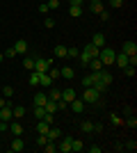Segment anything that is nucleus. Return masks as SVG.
<instances>
[{"instance_id": "f257e3e1", "label": "nucleus", "mask_w": 137, "mask_h": 153, "mask_svg": "<svg viewBox=\"0 0 137 153\" xmlns=\"http://www.w3.org/2000/svg\"><path fill=\"white\" fill-rule=\"evenodd\" d=\"M114 55H117V53L112 51V48H107V46H103V48L98 51V59L103 62V66H112V64H114Z\"/></svg>"}, {"instance_id": "f03ea898", "label": "nucleus", "mask_w": 137, "mask_h": 153, "mask_svg": "<svg viewBox=\"0 0 137 153\" xmlns=\"http://www.w3.org/2000/svg\"><path fill=\"white\" fill-rule=\"evenodd\" d=\"M98 91L94 89V87H85V91H82V101H85V105H94V103L98 101Z\"/></svg>"}, {"instance_id": "7ed1b4c3", "label": "nucleus", "mask_w": 137, "mask_h": 153, "mask_svg": "<svg viewBox=\"0 0 137 153\" xmlns=\"http://www.w3.org/2000/svg\"><path fill=\"white\" fill-rule=\"evenodd\" d=\"M50 69V59H34V71L37 73H46V71Z\"/></svg>"}, {"instance_id": "20e7f679", "label": "nucleus", "mask_w": 137, "mask_h": 153, "mask_svg": "<svg viewBox=\"0 0 137 153\" xmlns=\"http://www.w3.org/2000/svg\"><path fill=\"white\" fill-rule=\"evenodd\" d=\"M69 108H71L73 112H85V101H82V98H78V96H76V98H73V101L69 103Z\"/></svg>"}, {"instance_id": "39448f33", "label": "nucleus", "mask_w": 137, "mask_h": 153, "mask_svg": "<svg viewBox=\"0 0 137 153\" xmlns=\"http://www.w3.org/2000/svg\"><path fill=\"white\" fill-rule=\"evenodd\" d=\"M121 53H126V55H137V44L135 41H124Z\"/></svg>"}, {"instance_id": "423d86ee", "label": "nucleus", "mask_w": 137, "mask_h": 153, "mask_svg": "<svg viewBox=\"0 0 137 153\" xmlns=\"http://www.w3.org/2000/svg\"><path fill=\"white\" fill-rule=\"evenodd\" d=\"M114 62H117L119 69H124V66H128V55H126V53H117V55H114Z\"/></svg>"}, {"instance_id": "0eeeda50", "label": "nucleus", "mask_w": 137, "mask_h": 153, "mask_svg": "<svg viewBox=\"0 0 137 153\" xmlns=\"http://www.w3.org/2000/svg\"><path fill=\"white\" fill-rule=\"evenodd\" d=\"M9 130H12V135H14V137H21V135H23V123H21L19 119H16V121H14L12 126H9Z\"/></svg>"}, {"instance_id": "6e6552de", "label": "nucleus", "mask_w": 137, "mask_h": 153, "mask_svg": "<svg viewBox=\"0 0 137 153\" xmlns=\"http://www.w3.org/2000/svg\"><path fill=\"white\" fill-rule=\"evenodd\" d=\"M87 66H89L91 71H103V69H105V66H103V62H101L98 57H91L89 62H87Z\"/></svg>"}, {"instance_id": "1a4fd4ad", "label": "nucleus", "mask_w": 137, "mask_h": 153, "mask_svg": "<svg viewBox=\"0 0 137 153\" xmlns=\"http://www.w3.org/2000/svg\"><path fill=\"white\" fill-rule=\"evenodd\" d=\"M71 140H73V137H64V140L59 142L57 151H62V153H69V151H71Z\"/></svg>"}, {"instance_id": "9d476101", "label": "nucleus", "mask_w": 137, "mask_h": 153, "mask_svg": "<svg viewBox=\"0 0 137 153\" xmlns=\"http://www.w3.org/2000/svg\"><path fill=\"white\" fill-rule=\"evenodd\" d=\"M91 44L96 46V48H103V46H105V34L96 32V34H94V39H91Z\"/></svg>"}, {"instance_id": "9b49d317", "label": "nucleus", "mask_w": 137, "mask_h": 153, "mask_svg": "<svg viewBox=\"0 0 137 153\" xmlns=\"http://www.w3.org/2000/svg\"><path fill=\"white\" fill-rule=\"evenodd\" d=\"M14 51H16V55H23V53H27V44L23 39H19V41L14 44Z\"/></svg>"}, {"instance_id": "f8f14e48", "label": "nucleus", "mask_w": 137, "mask_h": 153, "mask_svg": "<svg viewBox=\"0 0 137 153\" xmlns=\"http://www.w3.org/2000/svg\"><path fill=\"white\" fill-rule=\"evenodd\" d=\"M73 98H76V89H62V101H66V103H71Z\"/></svg>"}, {"instance_id": "ddd939ff", "label": "nucleus", "mask_w": 137, "mask_h": 153, "mask_svg": "<svg viewBox=\"0 0 137 153\" xmlns=\"http://www.w3.org/2000/svg\"><path fill=\"white\" fill-rule=\"evenodd\" d=\"M9 151L21 153V151H23V140H21V137H14V142H12V146H9Z\"/></svg>"}, {"instance_id": "4468645a", "label": "nucleus", "mask_w": 137, "mask_h": 153, "mask_svg": "<svg viewBox=\"0 0 137 153\" xmlns=\"http://www.w3.org/2000/svg\"><path fill=\"white\" fill-rule=\"evenodd\" d=\"M39 85L41 87H53V78L48 73H39Z\"/></svg>"}, {"instance_id": "2eb2a0df", "label": "nucleus", "mask_w": 137, "mask_h": 153, "mask_svg": "<svg viewBox=\"0 0 137 153\" xmlns=\"http://www.w3.org/2000/svg\"><path fill=\"white\" fill-rule=\"evenodd\" d=\"M89 9H91V12H94V14H101V12H103V9H105V5H103V2H101V0H91Z\"/></svg>"}, {"instance_id": "dca6fc26", "label": "nucleus", "mask_w": 137, "mask_h": 153, "mask_svg": "<svg viewBox=\"0 0 137 153\" xmlns=\"http://www.w3.org/2000/svg\"><path fill=\"white\" fill-rule=\"evenodd\" d=\"M0 119H2V121H12V119H14L12 108H2V110H0Z\"/></svg>"}, {"instance_id": "f3484780", "label": "nucleus", "mask_w": 137, "mask_h": 153, "mask_svg": "<svg viewBox=\"0 0 137 153\" xmlns=\"http://www.w3.org/2000/svg\"><path fill=\"white\" fill-rule=\"evenodd\" d=\"M46 101H48V96H46L44 91H37V94H34V105H46Z\"/></svg>"}, {"instance_id": "a211bd4d", "label": "nucleus", "mask_w": 137, "mask_h": 153, "mask_svg": "<svg viewBox=\"0 0 137 153\" xmlns=\"http://www.w3.org/2000/svg\"><path fill=\"white\" fill-rule=\"evenodd\" d=\"M44 108H46V112H50V114H55V112H57V101H50V98H48Z\"/></svg>"}, {"instance_id": "6ab92c4d", "label": "nucleus", "mask_w": 137, "mask_h": 153, "mask_svg": "<svg viewBox=\"0 0 137 153\" xmlns=\"http://www.w3.org/2000/svg\"><path fill=\"white\" fill-rule=\"evenodd\" d=\"M69 14H71L73 19H80V16H82V7H80V5H71V9H69Z\"/></svg>"}, {"instance_id": "aec40b11", "label": "nucleus", "mask_w": 137, "mask_h": 153, "mask_svg": "<svg viewBox=\"0 0 137 153\" xmlns=\"http://www.w3.org/2000/svg\"><path fill=\"white\" fill-rule=\"evenodd\" d=\"M85 149V144H82V140H71V151H76V153H80Z\"/></svg>"}, {"instance_id": "412c9836", "label": "nucleus", "mask_w": 137, "mask_h": 153, "mask_svg": "<svg viewBox=\"0 0 137 153\" xmlns=\"http://www.w3.org/2000/svg\"><path fill=\"white\" fill-rule=\"evenodd\" d=\"M59 76H62V78H69V80H71V78L76 76V71H73L71 66H64V69L59 71Z\"/></svg>"}, {"instance_id": "4be33fe9", "label": "nucleus", "mask_w": 137, "mask_h": 153, "mask_svg": "<svg viewBox=\"0 0 137 153\" xmlns=\"http://www.w3.org/2000/svg\"><path fill=\"white\" fill-rule=\"evenodd\" d=\"M12 114H14V119H23V114H25V108H23V105H19V108H12Z\"/></svg>"}, {"instance_id": "5701e85b", "label": "nucleus", "mask_w": 137, "mask_h": 153, "mask_svg": "<svg viewBox=\"0 0 137 153\" xmlns=\"http://www.w3.org/2000/svg\"><path fill=\"white\" fill-rule=\"evenodd\" d=\"M41 149H44L46 153H55V151H57V144H55V142H50V140H48V142H46V144H44V146H41Z\"/></svg>"}, {"instance_id": "b1692460", "label": "nucleus", "mask_w": 137, "mask_h": 153, "mask_svg": "<svg viewBox=\"0 0 137 153\" xmlns=\"http://www.w3.org/2000/svg\"><path fill=\"white\" fill-rule=\"evenodd\" d=\"M80 130L82 133H94V121H82L80 123Z\"/></svg>"}, {"instance_id": "393cba45", "label": "nucleus", "mask_w": 137, "mask_h": 153, "mask_svg": "<svg viewBox=\"0 0 137 153\" xmlns=\"http://www.w3.org/2000/svg\"><path fill=\"white\" fill-rule=\"evenodd\" d=\"M46 135H48V140H50V142H57L59 140V130H57V128H53V126H50V130H48Z\"/></svg>"}, {"instance_id": "a878e982", "label": "nucleus", "mask_w": 137, "mask_h": 153, "mask_svg": "<svg viewBox=\"0 0 137 153\" xmlns=\"http://www.w3.org/2000/svg\"><path fill=\"white\" fill-rule=\"evenodd\" d=\"M46 96H48L50 101H59V98H62V91H59V89H48Z\"/></svg>"}, {"instance_id": "bb28decb", "label": "nucleus", "mask_w": 137, "mask_h": 153, "mask_svg": "<svg viewBox=\"0 0 137 153\" xmlns=\"http://www.w3.org/2000/svg\"><path fill=\"white\" fill-rule=\"evenodd\" d=\"M37 130H39L41 135H46L48 130H50V126H48V123H46L44 119H39V123H37Z\"/></svg>"}, {"instance_id": "cd10ccee", "label": "nucleus", "mask_w": 137, "mask_h": 153, "mask_svg": "<svg viewBox=\"0 0 137 153\" xmlns=\"http://www.w3.org/2000/svg\"><path fill=\"white\" fill-rule=\"evenodd\" d=\"M27 82H30V87H39V73L32 71V76L27 78Z\"/></svg>"}, {"instance_id": "c85d7f7f", "label": "nucleus", "mask_w": 137, "mask_h": 153, "mask_svg": "<svg viewBox=\"0 0 137 153\" xmlns=\"http://www.w3.org/2000/svg\"><path fill=\"white\" fill-rule=\"evenodd\" d=\"M91 87H94V89H96L98 94H101V91H105V89H107V85H105L103 80H101V78H98V80H96V82H94V85H91Z\"/></svg>"}, {"instance_id": "c756f323", "label": "nucleus", "mask_w": 137, "mask_h": 153, "mask_svg": "<svg viewBox=\"0 0 137 153\" xmlns=\"http://www.w3.org/2000/svg\"><path fill=\"white\" fill-rule=\"evenodd\" d=\"M53 53H55L57 57H66V46H62V44L55 46V51H53Z\"/></svg>"}, {"instance_id": "7c9ffc66", "label": "nucleus", "mask_w": 137, "mask_h": 153, "mask_svg": "<svg viewBox=\"0 0 137 153\" xmlns=\"http://www.w3.org/2000/svg\"><path fill=\"white\" fill-rule=\"evenodd\" d=\"M23 66H25L27 71H34V57H25L23 59Z\"/></svg>"}, {"instance_id": "2f4dec72", "label": "nucleus", "mask_w": 137, "mask_h": 153, "mask_svg": "<svg viewBox=\"0 0 137 153\" xmlns=\"http://www.w3.org/2000/svg\"><path fill=\"white\" fill-rule=\"evenodd\" d=\"M124 73H126V76H128V78H133V76H135V73H137V69H135V66H133V64H128V66H124Z\"/></svg>"}, {"instance_id": "473e14b6", "label": "nucleus", "mask_w": 137, "mask_h": 153, "mask_svg": "<svg viewBox=\"0 0 137 153\" xmlns=\"http://www.w3.org/2000/svg\"><path fill=\"white\" fill-rule=\"evenodd\" d=\"M101 80H103V82L107 85V87H110V85H112V76H110V73H105V69L101 71Z\"/></svg>"}, {"instance_id": "72a5a7b5", "label": "nucleus", "mask_w": 137, "mask_h": 153, "mask_svg": "<svg viewBox=\"0 0 137 153\" xmlns=\"http://www.w3.org/2000/svg\"><path fill=\"white\" fill-rule=\"evenodd\" d=\"M46 73H48V76H50L53 80H57V78H59V69H53V64H50V69L46 71Z\"/></svg>"}, {"instance_id": "f704fd0d", "label": "nucleus", "mask_w": 137, "mask_h": 153, "mask_svg": "<svg viewBox=\"0 0 137 153\" xmlns=\"http://www.w3.org/2000/svg\"><path fill=\"white\" fill-rule=\"evenodd\" d=\"M44 121L48 123V126H55V117H53L50 112H46V114H44Z\"/></svg>"}, {"instance_id": "c9c22d12", "label": "nucleus", "mask_w": 137, "mask_h": 153, "mask_svg": "<svg viewBox=\"0 0 137 153\" xmlns=\"http://www.w3.org/2000/svg\"><path fill=\"white\" fill-rule=\"evenodd\" d=\"M126 126H128V128H135V126H137V119L128 114V117H126Z\"/></svg>"}, {"instance_id": "e433bc0d", "label": "nucleus", "mask_w": 137, "mask_h": 153, "mask_svg": "<svg viewBox=\"0 0 137 153\" xmlns=\"http://www.w3.org/2000/svg\"><path fill=\"white\" fill-rule=\"evenodd\" d=\"M46 142H48V135H41L39 133V137H37V146H44Z\"/></svg>"}, {"instance_id": "4c0bfd02", "label": "nucleus", "mask_w": 137, "mask_h": 153, "mask_svg": "<svg viewBox=\"0 0 137 153\" xmlns=\"http://www.w3.org/2000/svg\"><path fill=\"white\" fill-rule=\"evenodd\" d=\"M78 48H66V57H78Z\"/></svg>"}, {"instance_id": "58836bf2", "label": "nucleus", "mask_w": 137, "mask_h": 153, "mask_svg": "<svg viewBox=\"0 0 137 153\" xmlns=\"http://www.w3.org/2000/svg\"><path fill=\"white\" fill-rule=\"evenodd\" d=\"M12 94H14V89L9 87V85H7L5 89H2V96H5V98H12Z\"/></svg>"}, {"instance_id": "ea45409f", "label": "nucleus", "mask_w": 137, "mask_h": 153, "mask_svg": "<svg viewBox=\"0 0 137 153\" xmlns=\"http://www.w3.org/2000/svg\"><path fill=\"white\" fill-rule=\"evenodd\" d=\"M46 5H48V9H57V7H59V0H48Z\"/></svg>"}, {"instance_id": "a19ab883", "label": "nucleus", "mask_w": 137, "mask_h": 153, "mask_svg": "<svg viewBox=\"0 0 137 153\" xmlns=\"http://www.w3.org/2000/svg\"><path fill=\"white\" fill-rule=\"evenodd\" d=\"M121 5H124V0H110V7H112V9H119Z\"/></svg>"}, {"instance_id": "79ce46f5", "label": "nucleus", "mask_w": 137, "mask_h": 153, "mask_svg": "<svg viewBox=\"0 0 137 153\" xmlns=\"http://www.w3.org/2000/svg\"><path fill=\"white\" fill-rule=\"evenodd\" d=\"M98 19H101V21H110V12H107V9H103V12L98 14Z\"/></svg>"}, {"instance_id": "37998d69", "label": "nucleus", "mask_w": 137, "mask_h": 153, "mask_svg": "<svg viewBox=\"0 0 137 153\" xmlns=\"http://www.w3.org/2000/svg\"><path fill=\"white\" fill-rule=\"evenodd\" d=\"M2 55H5V57H16V51H14V46H12V48H7Z\"/></svg>"}, {"instance_id": "c03bdc74", "label": "nucleus", "mask_w": 137, "mask_h": 153, "mask_svg": "<svg viewBox=\"0 0 137 153\" xmlns=\"http://www.w3.org/2000/svg\"><path fill=\"white\" fill-rule=\"evenodd\" d=\"M126 149H128V151H137V142H135V140H130L128 144H126Z\"/></svg>"}, {"instance_id": "a18cd8bd", "label": "nucleus", "mask_w": 137, "mask_h": 153, "mask_svg": "<svg viewBox=\"0 0 137 153\" xmlns=\"http://www.w3.org/2000/svg\"><path fill=\"white\" fill-rule=\"evenodd\" d=\"M5 130H9V121H2V119H0V133H5Z\"/></svg>"}, {"instance_id": "49530a36", "label": "nucleus", "mask_w": 137, "mask_h": 153, "mask_svg": "<svg viewBox=\"0 0 137 153\" xmlns=\"http://www.w3.org/2000/svg\"><path fill=\"white\" fill-rule=\"evenodd\" d=\"M110 119H112V123H114V126H121V123H124V121H121V117H117V114H112Z\"/></svg>"}, {"instance_id": "de8ad7c7", "label": "nucleus", "mask_w": 137, "mask_h": 153, "mask_svg": "<svg viewBox=\"0 0 137 153\" xmlns=\"http://www.w3.org/2000/svg\"><path fill=\"white\" fill-rule=\"evenodd\" d=\"M44 25L50 30V27H55V21H53V19H44Z\"/></svg>"}, {"instance_id": "09e8293b", "label": "nucleus", "mask_w": 137, "mask_h": 153, "mask_svg": "<svg viewBox=\"0 0 137 153\" xmlns=\"http://www.w3.org/2000/svg\"><path fill=\"white\" fill-rule=\"evenodd\" d=\"M39 12H41V14H48L50 9H48V5H46V2H41V5H39Z\"/></svg>"}, {"instance_id": "8fccbe9b", "label": "nucleus", "mask_w": 137, "mask_h": 153, "mask_svg": "<svg viewBox=\"0 0 137 153\" xmlns=\"http://www.w3.org/2000/svg\"><path fill=\"white\" fill-rule=\"evenodd\" d=\"M85 0H71V5H82Z\"/></svg>"}, {"instance_id": "3c124183", "label": "nucleus", "mask_w": 137, "mask_h": 153, "mask_svg": "<svg viewBox=\"0 0 137 153\" xmlns=\"http://www.w3.org/2000/svg\"><path fill=\"white\" fill-rule=\"evenodd\" d=\"M0 62H2V53H0Z\"/></svg>"}, {"instance_id": "603ef678", "label": "nucleus", "mask_w": 137, "mask_h": 153, "mask_svg": "<svg viewBox=\"0 0 137 153\" xmlns=\"http://www.w3.org/2000/svg\"><path fill=\"white\" fill-rule=\"evenodd\" d=\"M0 21H2V19H0Z\"/></svg>"}]
</instances>
